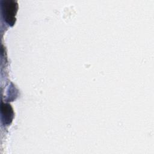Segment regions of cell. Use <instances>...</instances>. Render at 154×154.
<instances>
[{
	"instance_id": "7a4b0ae2",
	"label": "cell",
	"mask_w": 154,
	"mask_h": 154,
	"mask_svg": "<svg viewBox=\"0 0 154 154\" xmlns=\"http://www.w3.org/2000/svg\"><path fill=\"white\" fill-rule=\"evenodd\" d=\"M2 112H3V116H5V121H7V120H11L12 116H13V112H12V109L11 108L10 105H7V104H4L2 105Z\"/></svg>"
},
{
	"instance_id": "6da1fadb",
	"label": "cell",
	"mask_w": 154,
	"mask_h": 154,
	"mask_svg": "<svg viewBox=\"0 0 154 154\" xmlns=\"http://www.w3.org/2000/svg\"><path fill=\"white\" fill-rule=\"evenodd\" d=\"M17 11V4L14 1H6L3 5V13L4 18L9 23L13 25L15 22V14Z\"/></svg>"
}]
</instances>
